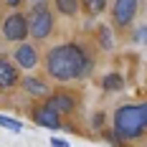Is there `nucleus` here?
Returning <instances> with one entry per match:
<instances>
[{
  "instance_id": "1",
  "label": "nucleus",
  "mask_w": 147,
  "mask_h": 147,
  "mask_svg": "<svg viewBox=\"0 0 147 147\" xmlns=\"http://www.w3.org/2000/svg\"><path fill=\"white\" fill-rule=\"evenodd\" d=\"M91 71V59L79 43H63L53 46L46 53V74L53 81H74L84 79Z\"/></svg>"
},
{
  "instance_id": "2",
  "label": "nucleus",
  "mask_w": 147,
  "mask_h": 147,
  "mask_svg": "<svg viewBox=\"0 0 147 147\" xmlns=\"http://www.w3.org/2000/svg\"><path fill=\"white\" fill-rule=\"evenodd\" d=\"M147 132V102L124 104L114 112V134L119 140H140Z\"/></svg>"
},
{
  "instance_id": "3",
  "label": "nucleus",
  "mask_w": 147,
  "mask_h": 147,
  "mask_svg": "<svg viewBox=\"0 0 147 147\" xmlns=\"http://www.w3.org/2000/svg\"><path fill=\"white\" fill-rule=\"evenodd\" d=\"M26 18H28V36H33L36 41L51 38V33H53V13H51V8L46 3H36Z\"/></svg>"
},
{
  "instance_id": "4",
  "label": "nucleus",
  "mask_w": 147,
  "mask_h": 147,
  "mask_svg": "<svg viewBox=\"0 0 147 147\" xmlns=\"http://www.w3.org/2000/svg\"><path fill=\"white\" fill-rule=\"evenodd\" d=\"M3 36H5V41H13V43H23L26 41V36H28V18L23 13H10L5 18V23H3Z\"/></svg>"
},
{
  "instance_id": "5",
  "label": "nucleus",
  "mask_w": 147,
  "mask_h": 147,
  "mask_svg": "<svg viewBox=\"0 0 147 147\" xmlns=\"http://www.w3.org/2000/svg\"><path fill=\"white\" fill-rule=\"evenodd\" d=\"M137 15V0H114V8H112V18H114V26L117 28H127Z\"/></svg>"
},
{
  "instance_id": "6",
  "label": "nucleus",
  "mask_w": 147,
  "mask_h": 147,
  "mask_svg": "<svg viewBox=\"0 0 147 147\" xmlns=\"http://www.w3.org/2000/svg\"><path fill=\"white\" fill-rule=\"evenodd\" d=\"M13 63H15V66H20V69H26V71L36 69V66H38V51H36V46L20 43L13 51Z\"/></svg>"
},
{
  "instance_id": "7",
  "label": "nucleus",
  "mask_w": 147,
  "mask_h": 147,
  "mask_svg": "<svg viewBox=\"0 0 147 147\" xmlns=\"http://www.w3.org/2000/svg\"><path fill=\"white\" fill-rule=\"evenodd\" d=\"M20 84V71L18 66L10 63L8 59H0V91H10L13 86Z\"/></svg>"
},
{
  "instance_id": "8",
  "label": "nucleus",
  "mask_w": 147,
  "mask_h": 147,
  "mask_svg": "<svg viewBox=\"0 0 147 147\" xmlns=\"http://www.w3.org/2000/svg\"><path fill=\"white\" fill-rule=\"evenodd\" d=\"M46 107L48 109H53L56 114H71L74 109H76V102H74L71 94H66V91H59V94H48V99H46Z\"/></svg>"
},
{
  "instance_id": "9",
  "label": "nucleus",
  "mask_w": 147,
  "mask_h": 147,
  "mask_svg": "<svg viewBox=\"0 0 147 147\" xmlns=\"http://www.w3.org/2000/svg\"><path fill=\"white\" fill-rule=\"evenodd\" d=\"M30 117H33V122L36 124H41V127H46V129H59L61 127V117L53 112V109H48V107H33L30 109Z\"/></svg>"
},
{
  "instance_id": "10",
  "label": "nucleus",
  "mask_w": 147,
  "mask_h": 147,
  "mask_svg": "<svg viewBox=\"0 0 147 147\" xmlns=\"http://www.w3.org/2000/svg\"><path fill=\"white\" fill-rule=\"evenodd\" d=\"M20 86H23V91L30 94V96H48V94H51L48 84H46L43 79H38V76H23V79H20Z\"/></svg>"
},
{
  "instance_id": "11",
  "label": "nucleus",
  "mask_w": 147,
  "mask_h": 147,
  "mask_svg": "<svg viewBox=\"0 0 147 147\" xmlns=\"http://www.w3.org/2000/svg\"><path fill=\"white\" fill-rule=\"evenodd\" d=\"M79 8L89 15V18H96V15L104 13L107 8V0H79Z\"/></svg>"
},
{
  "instance_id": "12",
  "label": "nucleus",
  "mask_w": 147,
  "mask_h": 147,
  "mask_svg": "<svg viewBox=\"0 0 147 147\" xmlns=\"http://www.w3.org/2000/svg\"><path fill=\"white\" fill-rule=\"evenodd\" d=\"M53 3H56V10L66 18H74L79 13V0H53Z\"/></svg>"
},
{
  "instance_id": "13",
  "label": "nucleus",
  "mask_w": 147,
  "mask_h": 147,
  "mask_svg": "<svg viewBox=\"0 0 147 147\" xmlns=\"http://www.w3.org/2000/svg\"><path fill=\"white\" fill-rule=\"evenodd\" d=\"M102 86L107 89V91H119V89L124 86V79H122L119 74H107L102 79Z\"/></svg>"
},
{
  "instance_id": "14",
  "label": "nucleus",
  "mask_w": 147,
  "mask_h": 147,
  "mask_svg": "<svg viewBox=\"0 0 147 147\" xmlns=\"http://www.w3.org/2000/svg\"><path fill=\"white\" fill-rule=\"evenodd\" d=\"M0 127L10 129V132H20V129H23L20 122H15V119H10V117H3V114H0Z\"/></svg>"
},
{
  "instance_id": "15",
  "label": "nucleus",
  "mask_w": 147,
  "mask_h": 147,
  "mask_svg": "<svg viewBox=\"0 0 147 147\" xmlns=\"http://www.w3.org/2000/svg\"><path fill=\"white\" fill-rule=\"evenodd\" d=\"M99 43H102L104 51H109V48H112V38H109V30H107V28L99 30Z\"/></svg>"
},
{
  "instance_id": "16",
  "label": "nucleus",
  "mask_w": 147,
  "mask_h": 147,
  "mask_svg": "<svg viewBox=\"0 0 147 147\" xmlns=\"http://www.w3.org/2000/svg\"><path fill=\"white\" fill-rule=\"evenodd\" d=\"M140 43H142V46H147V23L142 26V30H140Z\"/></svg>"
},
{
  "instance_id": "17",
  "label": "nucleus",
  "mask_w": 147,
  "mask_h": 147,
  "mask_svg": "<svg viewBox=\"0 0 147 147\" xmlns=\"http://www.w3.org/2000/svg\"><path fill=\"white\" fill-rule=\"evenodd\" d=\"M51 145H53V147H69V142H63V140H56V137H53Z\"/></svg>"
},
{
  "instance_id": "18",
  "label": "nucleus",
  "mask_w": 147,
  "mask_h": 147,
  "mask_svg": "<svg viewBox=\"0 0 147 147\" xmlns=\"http://www.w3.org/2000/svg\"><path fill=\"white\" fill-rule=\"evenodd\" d=\"M20 3H23V0H5V5H8V8H18Z\"/></svg>"
},
{
  "instance_id": "19",
  "label": "nucleus",
  "mask_w": 147,
  "mask_h": 147,
  "mask_svg": "<svg viewBox=\"0 0 147 147\" xmlns=\"http://www.w3.org/2000/svg\"><path fill=\"white\" fill-rule=\"evenodd\" d=\"M33 3H43V0H33Z\"/></svg>"
}]
</instances>
